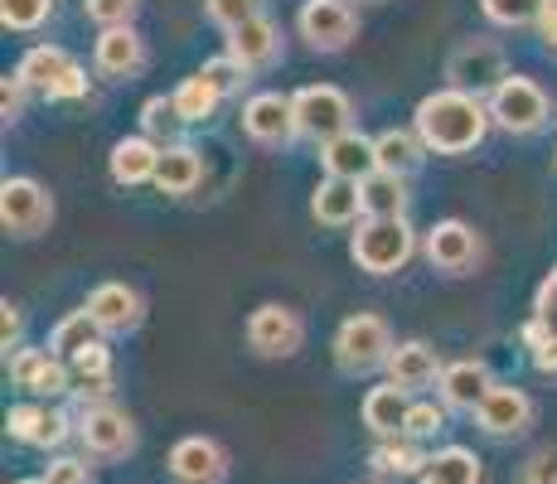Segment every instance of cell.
<instances>
[{
  "label": "cell",
  "instance_id": "cell-32",
  "mask_svg": "<svg viewBox=\"0 0 557 484\" xmlns=\"http://www.w3.org/2000/svg\"><path fill=\"white\" fill-rule=\"evenodd\" d=\"M379 141V170H393V175H412L417 165H422V156H426V146H422V136L417 132H383V136H373Z\"/></svg>",
  "mask_w": 557,
  "mask_h": 484
},
{
  "label": "cell",
  "instance_id": "cell-39",
  "mask_svg": "<svg viewBox=\"0 0 557 484\" xmlns=\"http://www.w3.org/2000/svg\"><path fill=\"white\" fill-rule=\"evenodd\" d=\"M199 73H203V78H209V83H213V88H219L223 97H228V92H238L243 83H248V69H243V63L233 59V53H223V59H209Z\"/></svg>",
  "mask_w": 557,
  "mask_h": 484
},
{
  "label": "cell",
  "instance_id": "cell-44",
  "mask_svg": "<svg viewBox=\"0 0 557 484\" xmlns=\"http://www.w3.org/2000/svg\"><path fill=\"white\" fill-rule=\"evenodd\" d=\"M45 484H92V470H88V460L59 456V460H53V466L45 470Z\"/></svg>",
  "mask_w": 557,
  "mask_h": 484
},
{
  "label": "cell",
  "instance_id": "cell-24",
  "mask_svg": "<svg viewBox=\"0 0 557 484\" xmlns=\"http://www.w3.org/2000/svg\"><path fill=\"white\" fill-rule=\"evenodd\" d=\"M228 53L243 63V69H267V63L282 53V29L272 25L267 15H252L248 25H238V29H228Z\"/></svg>",
  "mask_w": 557,
  "mask_h": 484
},
{
  "label": "cell",
  "instance_id": "cell-34",
  "mask_svg": "<svg viewBox=\"0 0 557 484\" xmlns=\"http://www.w3.org/2000/svg\"><path fill=\"white\" fill-rule=\"evenodd\" d=\"M170 97H175L180 116H185V122H189V126H195V122H209V116H213V112H219V102H223V92H219V88H213V83H209V78H203V73H189V78H185V83H180V88H175V92H170Z\"/></svg>",
  "mask_w": 557,
  "mask_h": 484
},
{
  "label": "cell",
  "instance_id": "cell-37",
  "mask_svg": "<svg viewBox=\"0 0 557 484\" xmlns=\"http://www.w3.org/2000/svg\"><path fill=\"white\" fill-rule=\"evenodd\" d=\"M523 344L533 349V369L539 373H557V330H548L539 315L523 325Z\"/></svg>",
  "mask_w": 557,
  "mask_h": 484
},
{
  "label": "cell",
  "instance_id": "cell-36",
  "mask_svg": "<svg viewBox=\"0 0 557 484\" xmlns=\"http://www.w3.org/2000/svg\"><path fill=\"white\" fill-rule=\"evenodd\" d=\"M53 15V0H0V20H5V29H39L45 20Z\"/></svg>",
  "mask_w": 557,
  "mask_h": 484
},
{
  "label": "cell",
  "instance_id": "cell-27",
  "mask_svg": "<svg viewBox=\"0 0 557 484\" xmlns=\"http://www.w3.org/2000/svg\"><path fill=\"white\" fill-rule=\"evenodd\" d=\"M363 199V219H403L407 209V175H393V170H373L359 185Z\"/></svg>",
  "mask_w": 557,
  "mask_h": 484
},
{
  "label": "cell",
  "instance_id": "cell-40",
  "mask_svg": "<svg viewBox=\"0 0 557 484\" xmlns=\"http://www.w3.org/2000/svg\"><path fill=\"white\" fill-rule=\"evenodd\" d=\"M203 10H209V20L223 29H238V25H248L252 15H262L257 0H203Z\"/></svg>",
  "mask_w": 557,
  "mask_h": 484
},
{
  "label": "cell",
  "instance_id": "cell-6",
  "mask_svg": "<svg viewBox=\"0 0 557 484\" xmlns=\"http://www.w3.org/2000/svg\"><path fill=\"white\" fill-rule=\"evenodd\" d=\"M446 78H451V88H460V92L490 97L499 83L509 78L505 49L490 45V39H466V45H460L451 59H446Z\"/></svg>",
  "mask_w": 557,
  "mask_h": 484
},
{
  "label": "cell",
  "instance_id": "cell-21",
  "mask_svg": "<svg viewBox=\"0 0 557 484\" xmlns=\"http://www.w3.org/2000/svg\"><path fill=\"white\" fill-rule=\"evenodd\" d=\"M107 170H112L116 185L136 189V185H156V170H160V146L151 136H122L107 156Z\"/></svg>",
  "mask_w": 557,
  "mask_h": 484
},
{
  "label": "cell",
  "instance_id": "cell-20",
  "mask_svg": "<svg viewBox=\"0 0 557 484\" xmlns=\"http://www.w3.org/2000/svg\"><path fill=\"white\" fill-rule=\"evenodd\" d=\"M102 78H136L146 69V45L132 25H116V29H102L98 35V53H92Z\"/></svg>",
  "mask_w": 557,
  "mask_h": 484
},
{
  "label": "cell",
  "instance_id": "cell-3",
  "mask_svg": "<svg viewBox=\"0 0 557 484\" xmlns=\"http://www.w3.org/2000/svg\"><path fill=\"white\" fill-rule=\"evenodd\" d=\"M548 116H553L548 92H543L533 78H523V73H509V78L490 92V122H495L499 132H509V136L543 132Z\"/></svg>",
  "mask_w": 557,
  "mask_h": 484
},
{
  "label": "cell",
  "instance_id": "cell-38",
  "mask_svg": "<svg viewBox=\"0 0 557 484\" xmlns=\"http://www.w3.org/2000/svg\"><path fill=\"white\" fill-rule=\"evenodd\" d=\"M69 363H73V383H112V349H107L102 339L88 344V349Z\"/></svg>",
  "mask_w": 557,
  "mask_h": 484
},
{
  "label": "cell",
  "instance_id": "cell-35",
  "mask_svg": "<svg viewBox=\"0 0 557 484\" xmlns=\"http://www.w3.org/2000/svg\"><path fill=\"white\" fill-rule=\"evenodd\" d=\"M490 25L499 29H519V25H539L543 15V0H480Z\"/></svg>",
  "mask_w": 557,
  "mask_h": 484
},
{
  "label": "cell",
  "instance_id": "cell-4",
  "mask_svg": "<svg viewBox=\"0 0 557 484\" xmlns=\"http://www.w3.org/2000/svg\"><path fill=\"white\" fill-rule=\"evenodd\" d=\"M296 102V126L310 141H335V136L355 132V102L335 88V83H310V88H296L292 92Z\"/></svg>",
  "mask_w": 557,
  "mask_h": 484
},
{
  "label": "cell",
  "instance_id": "cell-47",
  "mask_svg": "<svg viewBox=\"0 0 557 484\" xmlns=\"http://www.w3.org/2000/svg\"><path fill=\"white\" fill-rule=\"evenodd\" d=\"M0 339H5V353L20 349V306L0 300Z\"/></svg>",
  "mask_w": 557,
  "mask_h": 484
},
{
  "label": "cell",
  "instance_id": "cell-41",
  "mask_svg": "<svg viewBox=\"0 0 557 484\" xmlns=\"http://www.w3.org/2000/svg\"><path fill=\"white\" fill-rule=\"evenodd\" d=\"M83 15L102 29H116V25H132L136 0H83Z\"/></svg>",
  "mask_w": 557,
  "mask_h": 484
},
{
  "label": "cell",
  "instance_id": "cell-43",
  "mask_svg": "<svg viewBox=\"0 0 557 484\" xmlns=\"http://www.w3.org/2000/svg\"><path fill=\"white\" fill-rule=\"evenodd\" d=\"M519 484H557V450H539V456L523 460Z\"/></svg>",
  "mask_w": 557,
  "mask_h": 484
},
{
  "label": "cell",
  "instance_id": "cell-28",
  "mask_svg": "<svg viewBox=\"0 0 557 484\" xmlns=\"http://www.w3.org/2000/svg\"><path fill=\"white\" fill-rule=\"evenodd\" d=\"M203 179V160L195 146H165L160 150V170H156V189L160 194H189Z\"/></svg>",
  "mask_w": 557,
  "mask_h": 484
},
{
  "label": "cell",
  "instance_id": "cell-23",
  "mask_svg": "<svg viewBox=\"0 0 557 484\" xmlns=\"http://www.w3.org/2000/svg\"><path fill=\"white\" fill-rule=\"evenodd\" d=\"M310 213H315V223H325V228H349V223L363 213L359 185H355V179L325 175L315 185V194H310Z\"/></svg>",
  "mask_w": 557,
  "mask_h": 484
},
{
  "label": "cell",
  "instance_id": "cell-9",
  "mask_svg": "<svg viewBox=\"0 0 557 484\" xmlns=\"http://www.w3.org/2000/svg\"><path fill=\"white\" fill-rule=\"evenodd\" d=\"M10 378L29 397H69L73 393V363L59 359L53 349H15L10 353Z\"/></svg>",
  "mask_w": 557,
  "mask_h": 484
},
{
  "label": "cell",
  "instance_id": "cell-11",
  "mask_svg": "<svg viewBox=\"0 0 557 484\" xmlns=\"http://www.w3.org/2000/svg\"><path fill=\"white\" fill-rule=\"evenodd\" d=\"M470 417L480 422V432L485 436H519V432H529V422H533V402H529L523 387L490 383V393L480 397V407Z\"/></svg>",
  "mask_w": 557,
  "mask_h": 484
},
{
  "label": "cell",
  "instance_id": "cell-1",
  "mask_svg": "<svg viewBox=\"0 0 557 484\" xmlns=\"http://www.w3.org/2000/svg\"><path fill=\"white\" fill-rule=\"evenodd\" d=\"M412 132L422 136V146L432 150V156H470L490 132V102L475 92H460V88L426 92L422 102H417Z\"/></svg>",
  "mask_w": 557,
  "mask_h": 484
},
{
  "label": "cell",
  "instance_id": "cell-19",
  "mask_svg": "<svg viewBox=\"0 0 557 484\" xmlns=\"http://www.w3.org/2000/svg\"><path fill=\"white\" fill-rule=\"evenodd\" d=\"M383 369H388V383L407 387V393H422V387L442 383V369H446V363L436 359L432 344L407 339V344H398V349L388 353V363H383Z\"/></svg>",
  "mask_w": 557,
  "mask_h": 484
},
{
  "label": "cell",
  "instance_id": "cell-33",
  "mask_svg": "<svg viewBox=\"0 0 557 484\" xmlns=\"http://www.w3.org/2000/svg\"><path fill=\"white\" fill-rule=\"evenodd\" d=\"M185 116H180L175 97H151V102L141 107V136H151V141L165 150V146H180V132H185Z\"/></svg>",
  "mask_w": 557,
  "mask_h": 484
},
{
  "label": "cell",
  "instance_id": "cell-18",
  "mask_svg": "<svg viewBox=\"0 0 557 484\" xmlns=\"http://www.w3.org/2000/svg\"><path fill=\"white\" fill-rule=\"evenodd\" d=\"M88 310H92V320L102 325V335H126V330H136L141 325V296H136L126 282H102L98 290L88 296Z\"/></svg>",
  "mask_w": 557,
  "mask_h": 484
},
{
  "label": "cell",
  "instance_id": "cell-29",
  "mask_svg": "<svg viewBox=\"0 0 557 484\" xmlns=\"http://www.w3.org/2000/svg\"><path fill=\"white\" fill-rule=\"evenodd\" d=\"M369 466H373V475H383V480H407V475H422L426 456L412 446V436H388L373 446Z\"/></svg>",
  "mask_w": 557,
  "mask_h": 484
},
{
  "label": "cell",
  "instance_id": "cell-48",
  "mask_svg": "<svg viewBox=\"0 0 557 484\" xmlns=\"http://www.w3.org/2000/svg\"><path fill=\"white\" fill-rule=\"evenodd\" d=\"M539 35L543 45L557 53V0H543V15H539Z\"/></svg>",
  "mask_w": 557,
  "mask_h": 484
},
{
  "label": "cell",
  "instance_id": "cell-2",
  "mask_svg": "<svg viewBox=\"0 0 557 484\" xmlns=\"http://www.w3.org/2000/svg\"><path fill=\"white\" fill-rule=\"evenodd\" d=\"M417 252V233L407 228V219H363L359 233L349 238V257L363 266L369 276H393L412 262Z\"/></svg>",
  "mask_w": 557,
  "mask_h": 484
},
{
  "label": "cell",
  "instance_id": "cell-7",
  "mask_svg": "<svg viewBox=\"0 0 557 484\" xmlns=\"http://www.w3.org/2000/svg\"><path fill=\"white\" fill-rule=\"evenodd\" d=\"M296 29L315 53H339L355 39L359 15L349 0H306L301 15H296Z\"/></svg>",
  "mask_w": 557,
  "mask_h": 484
},
{
  "label": "cell",
  "instance_id": "cell-10",
  "mask_svg": "<svg viewBox=\"0 0 557 484\" xmlns=\"http://www.w3.org/2000/svg\"><path fill=\"white\" fill-rule=\"evenodd\" d=\"M248 344L262 359H292L306 344V325L292 306H257L248 315Z\"/></svg>",
  "mask_w": 557,
  "mask_h": 484
},
{
  "label": "cell",
  "instance_id": "cell-15",
  "mask_svg": "<svg viewBox=\"0 0 557 484\" xmlns=\"http://www.w3.org/2000/svg\"><path fill=\"white\" fill-rule=\"evenodd\" d=\"M5 426H10V436H15L20 446H35V450L63 446V440H69V432H73L69 417H63L59 407H49L45 397H39V402H20V407H10Z\"/></svg>",
  "mask_w": 557,
  "mask_h": 484
},
{
  "label": "cell",
  "instance_id": "cell-22",
  "mask_svg": "<svg viewBox=\"0 0 557 484\" xmlns=\"http://www.w3.org/2000/svg\"><path fill=\"white\" fill-rule=\"evenodd\" d=\"M407 412H412V402H407V387H398V383H379L363 393V426H369L379 440L403 436Z\"/></svg>",
  "mask_w": 557,
  "mask_h": 484
},
{
  "label": "cell",
  "instance_id": "cell-31",
  "mask_svg": "<svg viewBox=\"0 0 557 484\" xmlns=\"http://www.w3.org/2000/svg\"><path fill=\"white\" fill-rule=\"evenodd\" d=\"M102 335V325L92 320V310L83 306V310H73V315H63L59 325H53V335H49V349L59 353V359H78L88 344H98Z\"/></svg>",
  "mask_w": 557,
  "mask_h": 484
},
{
  "label": "cell",
  "instance_id": "cell-30",
  "mask_svg": "<svg viewBox=\"0 0 557 484\" xmlns=\"http://www.w3.org/2000/svg\"><path fill=\"white\" fill-rule=\"evenodd\" d=\"M422 484H480V456L466 446H446L426 456V470L417 475Z\"/></svg>",
  "mask_w": 557,
  "mask_h": 484
},
{
  "label": "cell",
  "instance_id": "cell-16",
  "mask_svg": "<svg viewBox=\"0 0 557 484\" xmlns=\"http://www.w3.org/2000/svg\"><path fill=\"white\" fill-rule=\"evenodd\" d=\"M78 436L83 446L92 450V456H132L136 450V426L126 412H116V407H88L78 422Z\"/></svg>",
  "mask_w": 557,
  "mask_h": 484
},
{
  "label": "cell",
  "instance_id": "cell-26",
  "mask_svg": "<svg viewBox=\"0 0 557 484\" xmlns=\"http://www.w3.org/2000/svg\"><path fill=\"white\" fill-rule=\"evenodd\" d=\"M78 69V63H73V53L69 49H59V45H35L25 53V59H20V78H25V88H35V92H59V83L69 78V73Z\"/></svg>",
  "mask_w": 557,
  "mask_h": 484
},
{
  "label": "cell",
  "instance_id": "cell-5",
  "mask_svg": "<svg viewBox=\"0 0 557 484\" xmlns=\"http://www.w3.org/2000/svg\"><path fill=\"white\" fill-rule=\"evenodd\" d=\"M398 349L393 344V330L383 315H349L335 335V363L345 373H373L388 363V353Z\"/></svg>",
  "mask_w": 557,
  "mask_h": 484
},
{
  "label": "cell",
  "instance_id": "cell-25",
  "mask_svg": "<svg viewBox=\"0 0 557 484\" xmlns=\"http://www.w3.org/2000/svg\"><path fill=\"white\" fill-rule=\"evenodd\" d=\"M442 402L446 407H456V412H475L480 407V397L490 393V373H485V363L480 359H456V363H446L442 369Z\"/></svg>",
  "mask_w": 557,
  "mask_h": 484
},
{
  "label": "cell",
  "instance_id": "cell-46",
  "mask_svg": "<svg viewBox=\"0 0 557 484\" xmlns=\"http://www.w3.org/2000/svg\"><path fill=\"white\" fill-rule=\"evenodd\" d=\"M25 78H20V73H10L5 83H0V107H5V122H15L20 116V107H25Z\"/></svg>",
  "mask_w": 557,
  "mask_h": 484
},
{
  "label": "cell",
  "instance_id": "cell-12",
  "mask_svg": "<svg viewBox=\"0 0 557 484\" xmlns=\"http://www.w3.org/2000/svg\"><path fill=\"white\" fill-rule=\"evenodd\" d=\"M243 132H248L257 146H286L292 136H301V126H296V102L282 92L248 97V107H243Z\"/></svg>",
  "mask_w": 557,
  "mask_h": 484
},
{
  "label": "cell",
  "instance_id": "cell-17",
  "mask_svg": "<svg viewBox=\"0 0 557 484\" xmlns=\"http://www.w3.org/2000/svg\"><path fill=\"white\" fill-rule=\"evenodd\" d=\"M320 165H325V175L363 185V179L379 170V141L363 136V132H345V136H335V141L320 146Z\"/></svg>",
  "mask_w": 557,
  "mask_h": 484
},
{
  "label": "cell",
  "instance_id": "cell-49",
  "mask_svg": "<svg viewBox=\"0 0 557 484\" xmlns=\"http://www.w3.org/2000/svg\"><path fill=\"white\" fill-rule=\"evenodd\" d=\"M20 484H45V480H20Z\"/></svg>",
  "mask_w": 557,
  "mask_h": 484
},
{
  "label": "cell",
  "instance_id": "cell-45",
  "mask_svg": "<svg viewBox=\"0 0 557 484\" xmlns=\"http://www.w3.org/2000/svg\"><path fill=\"white\" fill-rule=\"evenodd\" d=\"M533 315H539L548 330H557V266L548 272V282L539 286V306H533Z\"/></svg>",
  "mask_w": 557,
  "mask_h": 484
},
{
  "label": "cell",
  "instance_id": "cell-13",
  "mask_svg": "<svg viewBox=\"0 0 557 484\" xmlns=\"http://www.w3.org/2000/svg\"><path fill=\"white\" fill-rule=\"evenodd\" d=\"M426 262L436 266V272H446V276H466L470 266L480 262V238H475V228L470 223H460V219H442L432 233H426Z\"/></svg>",
  "mask_w": 557,
  "mask_h": 484
},
{
  "label": "cell",
  "instance_id": "cell-8",
  "mask_svg": "<svg viewBox=\"0 0 557 484\" xmlns=\"http://www.w3.org/2000/svg\"><path fill=\"white\" fill-rule=\"evenodd\" d=\"M49 219H53V199L45 194V185H35L25 175L0 185V223H5V233L35 238L39 228H49Z\"/></svg>",
  "mask_w": 557,
  "mask_h": 484
},
{
  "label": "cell",
  "instance_id": "cell-42",
  "mask_svg": "<svg viewBox=\"0 0 557 484\" xmlns=\"http://www.w3.org/2000/svg\"><path fill=\"white\" fill-rule=\"evenodd\" d=\"M436 432H446V407H436V402H412V412H407V432H403V436L426 440V436H436Z\"/></svg>",
  "mask_w": 557,
  "mask_h": 484
},
{
  "label": "cell",
  "instance_id": "cell-14",
  "mask_svg": "<svg viewBox=\"0 0 557 484\" xmlns=\"http://www.w3.org/2000/svg\"><path fill=\"white\" fill-rule=\"evenodd\" d=\"M170 475H175V484H223L228 480V456L213 436H185L170 450Z\"/></svg>",
  "mask_w": 557,
  "mask_h": 484
}]
</instances>
